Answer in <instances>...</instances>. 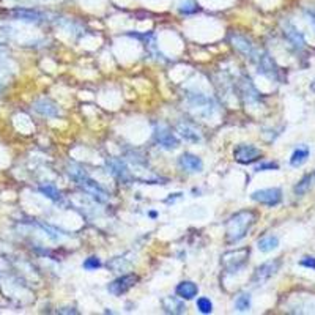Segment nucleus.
I'll return each mask as SVG.
<instances>
[{
  "label": "nucleus",
  "instance_id": "31",
  "mask_svg": "<svg viewBox=\"0 0 315 315\" xmlns=\"http://www.w3.org/2000/svg\"><path fill=\"white\" fill-rule=\"evenodd\" d=\"M306 14H307V17H309V21L312 22V26H313V29H315V11H306Z\"/></svg>",
  "mask_w": 315,
  "mask_h": 315
},
{
  "label": "nucleus",
  "instance_id": "22",
  "mask_svg": "<svg viewBox=\"0 0 315 315\" xmlns=\"http://www.w3.org/2000/svg\"><path fill=\"white\" fill-rule=\"evenodd\" d=\"M313 180H315V174H307V175H304V177L300 180V183L295 186V189H293L295 194H296V196H303V194H306V192L312 188Z\"/></svg>",
  "mask_w": 315,
  "mask_h": 315
},
{
  "label": "nucleus",
  "instance_id": "32",
  "mask_svg": "<svg viewBox=\"0 0 315 315\" xmlns=\"http://www.w3.org/2000/svg\"><path fill=\"white\" fill-rule=\"evenodd\" d=\"M59 312H60V313H78V310H72V309L69 310V307H65V309H60Z\"/></svg>",
  "mask_w": 315,
  "mask_h": 315
},
{
  "label": "nucleus",
  "instance_id": "28",
  "mask_svg": "<svg viewBox=\"0 0 315 315\" xmlns=\"http://www.w3.org/2000/svg\"><path fill=\"white\" fill-rule=\"evenodd\" d=\"M279 169V164L277 162H262V164H258L257 167H255V172H265V171H277Z\"/></svg>",
  "mask_w": 315,
  "mask_h": 315
},
{
  "label": "nucleus",
  "instance_id": "30",
  "mask_svg": "<svg viewBox=\"0 0 315 315\" xmlns=\"http://www.w3.org/2000/svg\"><path fill=\"white\" fill-rule=\"evenodd\" d=\"M300 265L304 266V268H310V270H315V257L312 255H306L300 260Z\"/></svg>",
  "mask_w": 315,
  "mask_h": 315
},
{
  "label": "nucleus",
  "instance_id": "11",
  "mask_svg": "<svg viewBox=\"0 0 315 315\" xmlns=\"http://www.w3.org/2000/svg\"><path fill=\"white\" fill-rule=\"evenodd\" d=\"M178 165L181 171H186L189 174H199L203 171V161L192 153H183L178 158Z\"/></svg>",
  "mask_w": 315,
  "mask_h": 315
},
{
  "label": "nucleus",
  "instance_id": "10",
  "mask_svg": "<svg viewBox=\"0 0 315 315\" xmlns=\"http://www.w3.org/2000/svg\"><path fill=\"white\" fill-rule=\"evenodd\" d=\"M155 142L161 148H164V150H174V148H177L180 145L178 137L171 131L167 126H162V125L155 128Z\"/></svg>",
  "mask_w": 315,
  "mask_h": 315
},
{
  "label": "nucleus",
  "instance_id": "9",
  "mask_svg": "<svg viewBox=\"0 0 315 315\" xmlns=\"http://www.w3.org/2000/svg\"><path fill=\"white\" fill-rule=\"evenodd\" d=\"M137 282H139V276L134 274V273H129V274L117 277L115 281L110 282L107 285V290H109V293H112L115 296H120V295H125L126 292L131 290Z\"/></svg>",
  "mask_w": 315,
  "mask_h": 315
},
{
  "label": "nucleus",
  "instance_id": "18",
  "mask_svg": "<svg viewBox=\"0 0 315 315\" xmlns=\"http://www.w3.org/2000/svg\"><path fill=\"white\" fill-rule=\"evenodd\" d=\"M14 19L17 21H26V22H38L43 19V14L35 11V10H27V8H16L10 13Z\"/></svg>",
  "mask_w": 315,
  "mask_h": 315
},
{
  "label": "nucleus",
  "instance_id": "5",
  "mask_svg": "<svg viewBox=\"0 0 315 315\" xmlns=\"http://www.w3.org/2000/svg\"><path fill=\"white\" fill-rule=\"evenodd\" d=\"M279 268H281V260H279V258H274V260H268V262L262 263L260 266L255 268L251 282L255 284V285H262V284H265L268 279H271V277H273L277 271H279Z\"/></svg>",
  "mask_w": 315,
  "mask_h": 315
},
{
  "label": "nucleus",
  "instance_id": "15",
  "mask_svg": "<svg viewBox=\"0 0 315 315\" xmlns=\"http://www.w3.org/2000/svg\"><path fill=\"white\" fill-rule=\"evenodd\" d=\"M175 293H177V296H180L181 300L191 301V300H194L196 296L199 295V287H197V284H194L192 281H181V282L177 285Z\"/></svg>",
  "mask_w": 315,
  "mask_h": 315
},
{
  "label": "nucleus",
  "instance_id": "3",
  "mask_svg": "<svg viewBox=\"0 0 315 315\" xmlns=\"http://www.w3.org/2000/svg\"><path fill=\"white\" fill-rule=\"evenodd\" d=\"M249 255H251V249L249 248L229 251V252H226L224 255H222V266H224L226 273H229V274L239 273L248 265Z\"/></svg>",
  "mask_w": 315,
  "mask_h": 315
},
{
  "label": "nucleus",
  "instance_id": "12",
  "mask_svg": "<svg viewBox=\"0 0 315 315\" xmlns=\"http://www.w3.org/2000/svg\"><path fill=\"white\" fill-rule=\"evenodd\" d=\"M109 172L112 174L120 181H131V174H129L125 162L118 158H107L106 161Z\"/></svg>",
  "mask_w": 315,
  "mask_h": 315
},
{
  "label": "nucleus",
  "instance_id": "4",
  "mask_svg": "<svg viewBox=\"0 0 315 315\" xmlns=\"http://www.w3.org/2000/svg\"><path fill=\"white\" fill-rule=\"evenodd\" d=\"M230 41H232L233 47H235L239 54H243L246 59H249L251 62L255 63L257 57H258V55H260V51H258V49L255 47V44L248 38L246 35H241V33H232Z\"/></svg>",
  "mask_w": 315,
  "mask_h": 315
},
{
  "label": "nucleus",
  "instance_id": "1",
  "mask_svg": "<svg viewBox=\"0 0 315 315\" xmlns=\"http://www.w3.org/2000/svg\"><path fill=\"white\" fill-rule=\"evenodd\" d=\"M257 221V214L252 210H243L232 214L226 222V243L236 245L249 233Z\"/></svg>",
  "mask_w": 315,
  "mask_h": 315
},
{
  "label": "nucleus",
  "instance_id": "6",
  "mask_svg": "<svg viewBox=\"0 0 315 315\" xmlns=\"http://www.w3.org/2000/svg\"><path fill=\"white\" fill-rule=\"evenodd\" d=\"M251 199L257 203L266 207H276L282 202V189L281 188H265L257 189L251 194Z\"/></svg>",
  "mask_w": 315,
  "mask_h": 315
},
{
  "label": "nucleus",
  "instance_id": "17",
  "mask_svg": "<svg viewBox=\"0 0 315 315\" xmlns=\"http://www.w3.org/2000/svg\"><path fill=\"white\" fill-rule=\"evenodd\" d=\"M162 307L167 313H184L186 312V304L180 296H167L162 300Z\"/></svg>",
  "mask_w": 315,
  "mask_h": 315
},
{
  "label": "nucleus",
  "instance_id": "20",
  "mask_svg": "<svg viewBox=\"0 0 315 315\" xmlns=\"http://www.w3.org/2000/svg\"><path fill=\"white\" fill-rule=\"evenodd\" d=\"M277 246H279V238L274 236V235L262 236V238L257 241V248H258V251L263 252V254H268V252L274 251Z\"/></svg>",
  "mask_w": 315,
  "mask_h": 315
},
{
  "label": "nucleus",
  "instance_id": "8",
  "mask_svg": "<svg viewBox=\"0 0 315 315\" xmlns=\"http://www.w3.org/2000/svg\"><path fill=\"white\" fill-rule=\"evenodd\" d=\"M233 158H235V161L238 164L248 165V164H252V162L260 159L262 158V152H260V148H257L254 145L241 143V145H238L233 150Z\"/></svg>",
  "mask_w": 315,
  "mask_h": 315
},
{
  "label": "nucleus",
  "instance_id": "25",
  "mask_svg": "<svg viewBox=\"0 0 315 315\" xmlns=\"http://www.w3.org/2000/svg\"><path fill=\"white\" fill-rule=\"evenodd\" d=\"M235 309L238 312H248L251 309V295L249 293H239L235 300Z\"/></svg>",
  "mask_w": 315,
  "mask_h": 315
},
{
  "label": "nucleus",
  "instance_id": "2",
  "mask_svg": "<svg viewBox=\"0 0 315 315\" xmlns=\"http://www.w3.org/2000/svg\"><path fill=\"white\" fill-rule=\"evenodd\" d=\"M69 175L74 178V181H76L88 196H91L96 202H100V203H107L109 202V192L106 189H103L95 180H91L84 171H79V172L69 171Z\"/></svg>",
  "mask_w": 315,
  "mask_h": 315
},
{
  "label": "nucleus",
  "instance_id": "19",
  "mask_svg": "<svg viewBox=\"0 0 315 315\" xmlns=\"http://www.w3.org/2000/svg\"><path fill=\"white\" fill-rule=\"evenodd\" d=\"M239 82H241V84H239V85H241V93H243V96L246 98L248 103H252V101H258V100H260V93H258L257 88L252 85V82H251L249 78L245 76Z\"/></svg>",
  "mask_w": 315,
  "mask_h": 315
},
{
  "label": "nucleus",
  "instance_id": "21",
  "mask_svg": "<svg viewBox=\"0 0 315 315\" xmlns=\"http://www.w3.org/2000/svg\"><path fill=\"white\" fill-rule=\"evenodd\" d=\"M309 147L303 145V147H298L296 150L292 153V158H290V164L293 165V167H300V165H303L307 158H309Z\"/></svg>",
  "mask_w": 315,
  "mask_h": 315
},
{
  "label": "nucleus",
  "instance_id": "24",
  "mask_svg": "<svg viewBox=\"0 0 315 315\" xmlns=\"http://www.w3.org/2000/svg\"><path fill=\"white\" fill-rule=\"evenodd\" d=\"M40 192L43 194V196H46L47 199H51V200H54V202H59L60 199H62V192L54 186V184H51V183H46V184H40Z\"/></svg>",
  "mask_w": 315,
  "mask_h": 315
},
{
  "label": "nucleus",
  "instance_id": "33",
  "mask_svg": "<svg viewBox=\"0 0 315 315\" xmlns=\"http://www.w3.org/2000/svg\"><path fill=\"white\" fill-rule=\"evenodd\" d=\"M310 90H312V91H313V93H315V79H313V81L310 82Z\"/></svg>",
  "mask_w": 315,
  "mask_h": 315
},
{
  "label": "nucleus",
  "instance_id": "29",
  "mask_svg": "<svg viewBox=\"0 0 315 315\" xmlns=\"http://www.w3.org/2000/svg\"><path fill=\"white\" fill-rule=\"evenodd\" d=\"M199 8H197V5L192 2V0H188V2H184L183 5H181V8H180V11L181 13H184V14H191V13H196Z\"/></svg>",
  "mask_w": 315,
  "mask_h": 315
},
{
  "label": "nucleus",
  "instance_id": "14",
  "mask_svg": "<svg viewBox=\"0 0 315 315\" xmlns=\"http://www.w3.org/2000/svg\"><path fill=\"white\" fill-rule=\"evenodd\" d=\"M284 36L296 49H304V46H306L304 35L298 29H296L293 24H290V22L284 24Z\"/></svg>",
  "mask_w": 315,
  "mask_h": 315
},
{
  "label": "nucleus",
  "instance_id": "16",
  "mask_svg": "<svg viewBox=\"0 0 315 315\" xmlns=\"http://www.w3.org/2000/svg\"><path fill=\"white\" fill-rule=\"evenodd\" d=\"M177 131H178V134H180L184 140H189V142H200V140H202L200 131H199V129H197L194 125H191V123H186V122L178 123Z\"/></svg>",
  "mask_w": 315,
  "mask_h": 315
},
{
  "label": "nucleus",
  "instance_id": "23",
  "mask_svg": "<svg viewBox=\"0 0 315 315\" xmlns=\"http://www.w3.org/2000/svg\"><path fill=\"white\" fill-rule=\"evenodd\" d=\"M188 100L191 103L192 107H199V109H208V106H211V98L205 96V95H202V93H191L188 95Z\"/></svg>",
  "mask_w": 315,
  "mask_h": 315
},
{
  "label": "nucleus",
  "instance_id": "26",
  "mask_svg": "<svg viewBox=\"0 0 315 315\" xmlns=\"http://www.w3.org/2000/svg\"><path fill=\"white\" fill-rule=\"evenodd\" d=\"M196 306H197V310L203 315L213 312V303L210 298H207V296H200V298H197Z\"/></svg>",
  "mask_w": 315,
  "mask_h": 315
},
{
  "label": "nucleus",
  "instance_id": "7",
  "mask_svg": "<svg viewBox=\"0 0 315 315\" xmlns=\"http://www.w3.org/2000/svg\"><path fill=\"white\" fill-rule=\"evenodd\" d=\"M255 65L258 68V72L265 74L266 78L279 81L281 79V68L276 65V62L273 60V57L268 52H260V55L257 57Z\"/></svg>",
  "mask_w": 315,
  "mask_h": 315
},
{
  "label": "nucleus",
  "instance_id": "27",
  "mask_svg": "<svg viewBox=\"0 0 315 315\" xmlns=\"http://www.w3.org/2000/svg\"><path fill=\"white\" fill-rule=\"evenodd\" d=\"M101 266H103L101 260H100L98 257H95V255H91V257L85 258L84 263H82V268L87 270V271H96V270H100Z\"/></svg>",
  "mask_w": 315,
  "mask_h": 315
},
{
  "label": "nucleus",
  "instance_id": "13",
  "mask_svg": "<svg viewBox=\"0 0 315 315\" xmlns=\"http://www.w3.org/2000/svg\"><path fill=\"white\" fill-rule=\"evenodd\" d=\"M33 109H35V112H38L40 115L43 117H59L62 112H60V109L57 107V104L52 103L51 100H46V98H41L38 101H35L33 103Z\"/></svg>",
  "mask_w": 315,
  "mask_h": 315
}]
</instances>
